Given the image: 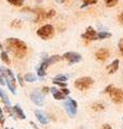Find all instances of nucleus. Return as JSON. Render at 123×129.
I'll use <instances>...</instances> for the list:
<instances>
[{"label":"nucleus","instance_id":"f257e3e1","mask_svg":"<svg viewBox=\"0 0 123 129\" xmlns=\"http://www.w3.org/2000/svg\"><path fill=\"white\" fill-rule=\"evenodd\" d=\"M7 47L10 52H12L15 57L23 58L27 53V45L23 41L16 39V38H9L6 41Z\"/></svg>","mask_w":123,"mask_h":129},{"label":"nucleus","instance_id":"f03ea898","mask_svg":"<svg viewBox=\"0 0 123 129\" xmlns=\"http://www.w3.org/2000/svg\"><path fill=\"white\" fill-rule=\"evenodd\" d=\"M0 72L3 75V78L6 80V84L9 87V89L13 95L16 94V86H15V78L12 71L10 69H6V68H0Z\"/></svg>","mask_w":123,"mask_h":129},{"label":"nucleus","instance_id":"7ed1b4c3","mask_svg":"<svg viewBox=\"0 0 123 129\" xmlns=\"http://www.w3.org/2000/svg\"><path fill=\"white\" fill-rule=\"evenodd\" d=\"M55 34V30H54V27L52 25H44L41 28H39L38 31H37V35L39 36L41 39L43 40H48V39H51L53 36Z\"/></svg>","mask_w":123,"mask_h":129},{"label":"nucleus","instance_id":"20e7f679","mask_svg":"<svg viewBox=\"0 0 123 129\" xmlns=\"http://www.w3.org/2000/svg\"><path fill=\"white\" fill-rule=\"evenodd\" d=\"M93 84V80L89 76H83V78H79L75 81V86L79 90H85L90 88Z\"/></svg>","mask_w":123,"mask_h":129},{"label":"nucleus","instance_id":"39448f33","mask_svg":"<svg viewBox=\"0 0 123 129\" xmlns=\"http://www.w3.org/2000/svg\"><path fill=\"white\" fill-rule=\"evenodd\" d=\"M108 94L110 96V98L113 102L116 103H123V90L120 88H116L111 86V88L109 89Z\"/></svg>","mask_w":123,"mask_h":129},{"label":"nucleus","instance_id":"423d86ee","mask_svg":"<svg viewBox=\"0 0 123 129\" xmlns=\"http://www.w3.org/2000/svg\"><path fill=\"white\" fill-rule=\"evenodd\" d=\"M64 107L66 109L68 115L70 116V117H75L76 114H77V107H78V104L75 100L71 99V98H67L66 101H65Z\"/></svg>","mask_w":123,"mask_h":129},{"label":"nucleus","instance_id":"0eeeda50","mask_svg":"<svg viewBox=\"0 0 123 129\" xmlns=\"http://www.w3.org/2000/svg\"><path fill=\"white\" fill-rule=\"evenodd\" d=\"M63 58L66 59L69 63H77L82 59V56L76 52H67L63 55Z\"/></svg>","mask_w":123,"mask_h":129},{"label":"nucleus","instance_id":"6e6552de","mask_svg":"<svg viewBox=\"0 0 123 129\" xmlns=\"http://www.w3.org/2000/svg\"><path fill=\"white\" fill-rule=\"evenodd\" d=\"M30 99H31V101L38 107H42L44 104V97L38 90H35V91L31 92L30 94Z\"/></svg>","mask_w":123,"mask_h":129},{"label":"nucleus","instance_id":"1a4fd4ad","mask_svg":"<svg viewBox=\"0 0 123 129\" xmlns=\"http://www.w3.org/2000/svg\"><path fill=\"white\" fill-rule=\"evenodd\" d=\"M82 38L87 39V40H91V41H94V40H98L97 39V32L93 29L92 27H88L87 30L83 35H82Z\"/></svg>","mask_w":123,"mask_h":129},{"label":"nucleus","instance_id":"9d476101","mask_svg":"<svg viewBox=\"0 0 123 129\" xmlns=\"http://www.w3.org/2000/svg\"><path fill=\"white\" fill-rule=\"evenodd\" d=\"M95 57H96V59L100 60V61H104V60H106L109 57V51L107 48H100V50H98L96 52Z\"/></svg>","mask_w":123,"mask_h":129},{"label":"nucleus","instance_id":"9b49d317","mask_svg":"<svg viewBox=\"0 0 123 129\" xmlns=\"http://www.w3.org/2000/svg\"><path fill=\"white\" fill-rule=\"evenodd\" d=\"M35 115H36V117L37 119L39 120V122L41 124H43V125H46L48 123V116L44 114V113L42 111H39V110H36L35 111Z\"/></svg>","mask_w":123,"mask_h":129},{"label":"nucleus","instance_id":"f8f14e48","mask_svg":"<svg viewBox=\"0 0 123 129\" xmlns=\"http://www.w3.org/2000/svg\"><path fill=\"white\" fill-rule=\"evenodd\" d=\"M12 110H13V113L15 114V116H17L18 118H20V119H25V118H26L25 113L23 112L22 108H20V107L18 106V104H16V106H14L13 108H12Z\"/></svg>","mask_w":123,"mask_h":129},{"label":"nucleus","instance_id":"ddd939ff","mask_svg":"<svg viewBox=\"0 0 123 129\" xmlns=\"http://www.w3.org/2000/svg\"><path fill=\"white\" fill-rule=\"evenodd\" d=\"M50 90L52 91L53 97H54L56 100H65L66 99V96H65L59 89H57V88H51Z\"/></svg>","mask_w":123,"mask_h":129},{"label":"nucleus","instance_id":"4468645a","mask_svg":"<svg viewBox=\"0 0 123 129\" xmlns=\"http://www.w3.org/2000/svg\"><path fill=\"white\" fill-rule=\"evenodd\" d=\"M118 68H119V59H114L111 63L107 66V70L110 74H112L118 70Z\"/></svg>","mask_w":123,"mask_h":129},{"label":"nucleus","instance_id":"2eb2a0df","mask_svg":"<svg viewBox=\"0 0 123 129\" xmlns=\"http://www.w3.org/2000/svg\"><path fill=\"white\" fill-rule=\"evenodd\" d=\"M62 58L63 57H60V56H58V55H53V56H50L48 59L44 60V62H46L48 66H50V64H53V63H55L57 61H59V60H62Z\"/></svg>","mask_w":123,"mask_h":129},{"label":"nucleus","instance_id":"dca6fc26","mask_svg":"<svg viewBox=\"0 0 123 129\" xmlns=\"http://www.w3.org/2000/svg\"><path fill=\"white\" fill-rule=\"evenodd\" d=\"M47 68H48V64L43 61V62L39 66L38 70H37V72H38V75H39V76H41V78L46 75V69H47Z\"/></svg>","mask_w":123,"mask_h":129},{"label":"nucleus","instance_id":"f3484780","mask_svg":"<svg viewBox=\"0 0 123 129\" xmlns=\"http://www.w3.org/2000/svg\"><path fill=\"white\" fill-rule=\"evenodd\" d=\"M0 97H1V99H2V102L5 104H7V106H9V104H10L9 97H8V95L6 94V91L3 90L1 87H0Z\"/></svg>","mask_w":123,"mask_h":129},{"label":"nucleus","instance_id":"a211bd4d","mask_svg":"<svg viewBox=\"0 0 123 129\" xmlns=\"http://www.w3.org/2000/svg\"><path fill=\"white\" fill-rule=\"evenodd\" d=\"M91 108H92V110H94V111H102V110H105V106L101 102H94L91 106Z\"/></svg>","mask_w":123,"mask_h":129},{"label":"nucleus","instance_id":"6ab92c4d","mask_svg":"<svg viewBox=\"0 0 123 129\" xmlns=\"http://www.w3.org/2000/svg\"><path fill=\"white\" fill-rule=\"evenodd\" d=\"M111 37V34L107 31H100L97 34V39L98 40H104V39H108Z\"/></svg>","mask_w":123,"mask_h":129},{"label":"nucleus","instance_id":"aec40b11","mask_svg":"<svg viewBox=\"0 0 123 129\" xmlns=\"http://www.w3.org/2000/svg\"><path fill=\"white\" fill-rule=\"evenodd\" d=\"M24 80H25L26 82L32 83V82H35V81L37 80V76L34 73H27L25 76H24Z\"/></svg>","mask_w":123,"mask_h":129},{"label":"nucleus","instance_id":"412c9836","mask_svg":"<svg viewBox=\"0 0 123 129\" xmlns=\"http://www.w3.org/2000/svg\"><path fill=\"white\" fill-rule=\"evenodd\" d=\"M0 57H1V59H2V61L3 62H6L7 64H10V62H11V60H10V58H9V56H8V54L6 53V52H1V55H0Z\"/></svg>","mask_w":123,"mask_h":129},{"label":"nucleus","instance_id":"4be33fe9","mask_svg":"<svg viewBox=\"0 0 123 129\" xmlns=\"http://www.w3.org/2000/svg\"><path fill=\"white\" fill-rule=\"evenodd\" d=\"M10 5H13L15 7H22L24 3V0H7Z\"/></svg>","mask_w":123,"mask_h":129},{"label":"nucleus","instance_id":"5701e85b","mask_svg":"<svg viewBox=\"0 0 123 129\" xmlns=\"http://www.w3.org/2000/svg\"><path fill=\"white\" fill-rule=\"evenodd\" d=\"M67 80H68V75H63V74H59L53 79V81H58V82H66Z\"/></svg>","mask_w":123,"mask_h":129},{"label":"nucleus","instance_id":"b1692460","mask_svg":"<svg viewBox=\"0 0 123 129\" xmlns=\"http://www.w3.org/2000/svg\"><path fill=\"white\" fill-rule=\"evenodd\" d=\"M23 25V23L22 21H19V19H15V21H13L11 23V27H13V28H16V29H18V28H20Z\"/></svg>","mask_w":123,"mask_h":129},{"label":"nucleus","instance_id":"393cba45","mask_svg":"<svg viewBox=\"0 0 123 129\" xmlns=\"http://www.w3.org/2000/svg\"><path fill=\"white\" fill-rule=\"evenodd\" d=\"M83 5L81 6V8H84V7H88L90 5H94V3L97 2V0H82Z\"/></svg>","mask_w":123,"mask_h":129},{"label":"nucleus","instance_id":"a878e982","mask_svg":"<svg viewBox=\"0 0 123 129\" xmlns=\"http://www.w3.org/2000/svg\"><path fill=\"white\" fill-rule=\"evenodd\" d=\"M105 2H106V6L107 7H114L118 3V0H105Z\"/></svg>","mask_w":123,"mask_h":129},{"label":"nucleus","instance_id":"bb28decb","mask_svg":"<svg viewBox=\"0 0 123 129\" xmlns=\"http://www.w3.org/2000/svg\"><path fill=\"white\" fill-rule=\"evenodd\" d=\"M0 124H1V125L5 124V115H3L1 109H0Z\"/></svg>","mask_w":123,"mask_h":129},{"label":"nucleus","instance_id":"cd10ccee","mask_svg":"<svg viewBox=\"0 0 123 129\" xmlns=\"http://www.w3.org/2000/svg\"><path fill=\"white\" fill-rule=\"evenodd\" d=\"M53 83L56 84V85H59V86H62V87H66V85H67V84L65 83V82H58V81H54Z\"/></svg>","mask_w":123,"mask_h":129},{"label":"nucleus","instance_id":"c85d7f7f","mask_svg":"<svg viewBox=\"0 0 123 129\" xmlns=\"http://www.w3.org/2000/svg\"><path fill=\"white\" fill-rule=\"evenodd\" d=\"M17 80H18V82L20 84V86H23L24 85V78L20 74H17Z\"/></svg>","mask_w":123,"mask_h":129},{"label":"nucleus","instance_id":"c756f323","mask_svg":"<svg viewBox=\"0 0 123 129\" xmlns=\"http://www.w3.org/2000/svg\"><path fill=\"white\" fill-rule=\"evenodd\" d=\"M119 48H120V52L123 55V39H120V41H119Z\"/></svg>","mask_w":123,"mask_h":129},{"label":"nucleus","instance_id":"7c9ffc66","mask_svg":"<svg viewBox=\"0 0 123 129\" xmlns=\"http://www.w3.org/2000/svg\"><path fill=\"white\" fill-rule=\"evenodd\" d=\"M60 91L63 92V94H64L65 96H66V95H69V92H70V91H69V89H68V88H66V87H64L63 89H60Z\"/></svg>","mask_w":123,"mask_h":129},{"label":"nucleus","instance_id":"2f4dec72","mask_svg":"<svg viewBox=\"0 0 123 129\" xmlns=\"http://www.w3.org/2000/svg\"><path fill=\"white\" fill-rule=\"evenodd\" d=\"M119 22L121 24H123V12H121L120 15H119Z\"/></svg>","mask_w":123,"mask_h":129},{"label":"nucleus","instance_id":"473e14b6","mask_svg":"<svg viewBox=\"0 0 123 129\" xmlns=\"http://www.w3.org/2000/svg\"><path fill=\"white\" fill-rule=\"evenodd\" d=\"M101 129H112V128H111V126H110V125L105 124L104 126H102V128H101Z\"/></svg>","mask_w":123,"mask_h":129},{"label":"nucleus","instance_id":"72a5a7b5","mask_svg":"<svg viewBox=\"0 0 123 129\" xmlns=\"http://www.w3.org/2000/svg\"><path fill=\"white\" fill-rule=\"evenodd\" d=\"M49 91H50V88H49V87H43V92H44V94H48Z\"/></svg>","mask_w":123,"mask_h":129},{"label":"nucleus","instance_id":"f704fd0d","mask_svg":"<svg viewBox=\"0 0 123 129\" xmlns=\"http://www.w3.org/2000/svg\"><path fill=\"white\" fill-rule=\"evenodd\" d=\"M56 1L58 2V3H64L65 1H66V0H56Z\"/></svg>","mask_w":123,"mask_h":129},{"label":"nucleus","instance_id":"c9c22d12","mask_svg":"<svg viewBox=\"0 0 123 129\" xmlns=\"http://www.w3.org/2000/svg\"><path fill=\"white\" fill-rule=\"evenodd\" d=\"M1 48H2V45H1V43H0V50H1Z\"/></svg>","mask_w":123,"mask_h":129},{"label":"nucleus","instance_id":"e433bc0d","mask_svg":"<svg viewBox=\"0 0 123 129\" xmlns=\"http://www.w3.org/2000/svg\"><path fill=\"white\" fill-rule=\"evenodd\" d=\"M37 1H38V2H42V0H37Z\"/></svg>","mask_w":123,"mask_h":129},{"label":"nucleus","instance_id":"4c0bfd02","mask_svg":"<svg viewBox=\"0 0 123 129\" xmlns=\"http://www.w3.org/2000/svg\"><path fill=\"white\" fill-rule=\"evenodd\" d=\"M6 129H9V128H6Z\"/></svg>","mask_w":123,"mask_h":129}]
</instances>
